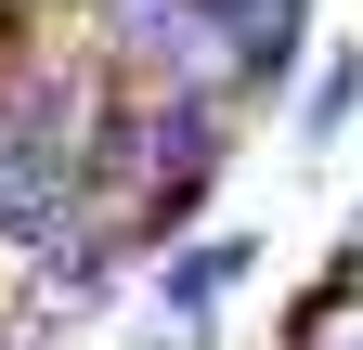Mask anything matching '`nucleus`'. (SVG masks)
<instances>
[{
	"label": "nucleus",
	"mask_w": 363,
	"mask_h": 350,
	"mask_svg": "<svg viewBox=\"0 0 363 350\" xmlns=\"http://www.w3.org/2000/svg\"><path fill=\"white\" fill-rule=\"evenodd\" d=\"M117 273H130V247H117V234L78 208L52 247H26V259H13V324H39V337H52V324H78V312H91Z\"/></svg>",
	"instance_id": "obj_2"
},
{
	"label": "nucleus",
	"mask_w": 363,
	"mask_h": 350,
	"mask_svg": "<svg viewBox=\"0 0 363 350\" xmlns=\"http://www.w3.org/2000/svg\"><path fill=\"white\" fill-rule=\"evenodd\" d=\"M337 273H350V286H363V208H350V234H337Z\"/></svg>",
	"instance_id": "obj_7"
},
{
	"label": "nucleus",
	"mask_w": 363,
	"mask_h": 350,
	"mask_svg": "<svg viewBox=\"0 0 363 350\" xmlns=\"http://www.w3.org/2000/svg\"><path fill=\"white\" fill-rule=\"evenodd\" d=\"M130 91L195 104V117H234V104H247V26H234V0H169L156 52L130 65Z\"/></svg>",
	"instance_id": "obj_1"
},
{
	"label": "nucleus",
	"mask_w": 363,
	"mask_h": 350,
	"mask_svg": "<svg viewBox=\"0 0 363 350\" xmlns=\"http://www.w3.org/2000/svg\"><path fill=\"white\" fill-rule=\"evenodd\" d=\"M247 259H259V234H182V247H156V324L169 337H208L220 298L247 286Z\"/></svg>",
	"instance_id": "obj_3"
},
{
	"label": "nucleus",
	"mask_w": 363,
	"mask_h": 350,
	"mask_svg": "<svg viewBox=\"0 0 363 350\" xmlns=\"http://www.w3.org/2000/svg\"><path fill=\"white\" fill-rule=\"evenodd\" d=\"M234 26H247V104H272L311 52V0H234Z\"/></svg>",
	"instance_id": "obj_4"
},
{
	"label": "nucleus",
	"mask_w": 363,
	"mask_h": 350,
	"mask_svg": "<svg viewBox=\"0 0 363 350\" xmlns=\"http://www.w3.org/2000/svg\"><path fill=\"white\" fill-rule=\"evenodd\" d=\"M350 104H363V52H325V78L298 91V156H325L337 130H350Z\"/></svg>",
	"instance_id": "obj_6"
},
{
	"label": "nucleus",
	"mask_w": 363,
	"mask_h": 350,
	"mask_svg": "<svg viewBox=\"0 0 363 350\" xmlns=\"http://www.w3.org/2000/svg\"><path fill=\"white\" fill-rule=\"evenodd\" d=\"M272 350H363V286H350V273L298 286V298H286V337H272Z\"/></svg>",
	"instance_id": "obj_5"
}]
</instances>
